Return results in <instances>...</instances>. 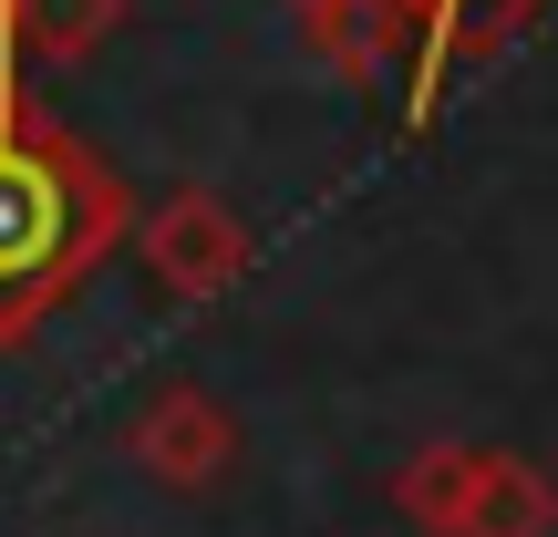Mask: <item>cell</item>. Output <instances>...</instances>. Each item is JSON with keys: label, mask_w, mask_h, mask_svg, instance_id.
I'll list each match as a JSON object with an SVG mask.
<instances>
[{"label": "cell", "mask_w": 558, "mask_h": 537, "mask_svg": "<svg viewBox=\"0 0 558 537\" xmlns=\"http://www.w3.org/2000/svg\"><path fill=\"white\" fill-rule=\"evenodd\" d=\"M290 11H320V0H290Z\"/></svg>", "instance_id": "ba28073f"}, {"label": "cell", "mask_w": 558, "mask_h": 537, "mask_svg": "<svg viewBox=\"0 0 558 537\" xmlns=\"http://www.w3.org/2000/svg\"><path fill=\"white\" fill-rule=\"evenodd\" d=\"M548 0H393V21H403V114L414 124H435V103H445V83L465 73V62H486V52H507V41L538 21Z\"/></svg>", "instance_id": "3957f363"}, {"label": "cell", "mask_w": 558, "mask_h": 537, "mask_svg": "<svg viewBox=\"0 0 558 537\" xmlns=\"http://www.w3.org/2000/svg\"><path fill=\"white\" fill-rule=\"evenodd\" d=\"M135 248H145V279H156L166 300H218V290H239V269H248V228H239V207H228L218 186H166L135 218Z\"/></svg>", "instance_id": "7a4b0ae2"}, {"label": "cell", "mask_w": 558, "mask_h": 537, "mask_svg": "<svg viewBox=\"0 0 558 537\" xmlns=\"http://www.w3.org/2000/svg\"><path fill=\"white\" fill-rule=\"evenodd\" d=\"M114 32H124V0H0V41L21 62H52V73L94 62Z\"/></svg>", "instance_id": "8992f818"}, {"label": "cell", "mask_w": 558, "mask_h": 537, "mask_svg": "<svg viewBox=\"0 0 558 537\" xmlns=\"http://www.w3.org/2000/svg\"><path fill=\"white\" fill-rule=\"evenodd\" d=\"M124 228L135 207H124L114 166L21 94V52L0 41V352H21L104 269Z\"/></svg>", "instance_id": "6da1fadb"}, {"label": "cell", "mask_w": 558, "mask_h": 537, "mask_svg": "<svg viewBox=\"0 0 558 537\" xmlns=\"http://www.w3.org/2000/svg\"><path fill=\"white\" fill-rule=\"evenodd\" d=\"M476 465H486V444H465V435L414 444V455L393 465V517L414 527V537H456L465 527V497H476Z\"/></svg>", "instance_id": "5b68a950"}, {"label": "cell", "mask_w": 558, "mask_h": 537, "mask_svg": "<svg viewBox=\"0 0 558 537\" xmlns=\"http://www.w3.org/2000/svg\"><path fill=\"white\" fill-rule=\"evenodd\" d=\"M124 455L156 486L197 497V486H218L228 465H239V414H228L207 382H156V393L135 403V424H124Z\"/></svg>", "instance_id": "277c9868"}, {"label": "cell", "mask_w": 558, "mask_h": 537, "mask_svg": "<svg viewBox=\"0 0 558 537\" xmlns=\"http://www.w3.org/2000/svg\"><path fill=\"white\" fill-rule=\"evenodd\" d=\"M456 537H558V476L507 444H486L476 465V497H465V527Z\"/></svg>", "instance_id": "52a82bcc"}]
</instances>
